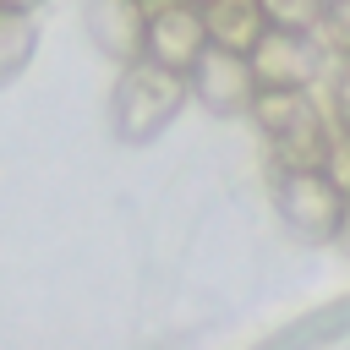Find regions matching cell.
I'll return each mask as SVG.
<instances>
[{
  "mask_svg": "<svg viewBox=\"0 0 350 350\" xmlns=\"http://www.w3.org/2000/svg\"><path fill=\"white\" fill-rule=\"evenodd\" d=\"M186 93H191V77L153 66V60H131V66H120L115 93H109V131L120 142H153L180 115Z\"/></svg>",
  "mask_w": 350,
  "mask_h": 350,
  "instance_id": "obj_1",
  "label": "cell"
},
{
  "mask_svg": "<svg viewBox=\"0 0 350 350\" xmlns=\"http://www.w3.org/2000/svg\"><path fill=\"white\" fill-rule=\"evenodd\" d=\"M252 120L262 126L279 170H323L328 164L334 131H328V120L306 88H257Z\"/></svg>",
  "mask_w": 350,
  "mask_h": 350,
  "instance_id": "obj_2",
  "label": "cell"
},
{
  "mask_svg": "<svg viewBox=\"0 0 350 350\" xmlns=\"http://www.w3.org/2000/svg\"><path fill=\"white\" fill-rule=\"evenodd\" d=\"M345 202L350 197L334 186L328 170H279V180H273V208H279L284 230L306 246H323L339 235Z\"/></svg>",
  "mask_w": 350,
  "mask_h": 350,
  "instance_id": "obj_3",
  "label": "cell"
},
{
  "mask_svg": "<svg viewBox=\"0 0 350 350\" xmlns=\"http://www.w3.org/2000/svg\"><path fill=\"white\" fill-rule=\"evenodd\" d=\"M208 55V22L197 5L186 0H164V5H148V38H142V60L153 66H170L180 77H191V66Z\"/></svg>",
  "mask_w": 350,
  "mask_h": 350,
  "instance_id": "obj_4",
  "label": "cell"
},
{
  "mask_svg": "<svg viewBox=\"0 0 350 350\" xmlns=\"http://www.w3.org/2000/svg\"><path fill=\"white\" fill-rule=\"evenodd\" d=\"M191 88L197 98L213 109V115H252L257 104V77H252V60L235 55V49H213L191 66Z\"/></svg>",
  "mask_w": 350,
  "mask_h": 350,
  "instance_id": "obj_5",
  "label": "cell"
},
{
  "mask_svg": "<svg viewBox=\"0 0 350 350\" xmlns=\"http://www.w3.org/2000/svg\"><path fill=\"white\" fill-rule=\"evenodd\" d=\"M246 60H252L257 88H306V82L317 77V66H323L312 33H279V27H268V33L252 44Z\"/></svg>",
  "mask_w": 350,
  "mask_h": 350,
  "instance_id": "obj_6",
  "label": "cell"
},
{
  "mask_svg": "<svg viewBox=\"0 0 350 350\" xmlns=\"http://www.w3.org/2000/svg\"><path fill=\"white\" fill-rule=\"evenodd\" d=\"M82 22H88V38L104 55H115L120 66L142 60V38H148V5L142 0H88Z\"/></svg>",
  "mask_w": 350,
  "mask_h": 350,
  "instance_id": "obj_7",
  "label": "cell"
},
{
  "mask_svg": "<svg viewBox=\"0 0 350 350\" xmlns=\"http://www.w3.org/2000/svg\"><path fill=\"white\" fill-rule=\"evenodd\" d=\"M208 22V44L213 49H235V55H252V44L268 33V16L257 0H213L202 11Z\"/></svg>",
  "mask_w": 350,
  "mask_h": 350,
  "instance_id": "obj_8",
  "label": "cell"
},
{
  "mask_svg": "<svg viewBox=\"0 0 350 350\" xmlns=\"http://www.w3.org/2000/svg\"><path fill=\"white\" fill-rule=\"evenodd\" d=\"M38 55V22L33 11H0V88H11Z\"/></svg>",
  "mask_w": 350,
  "mask_h": 350,
  "instance_id": "obj_9",
  "label": "cell"
},
{
  "mask_svg": "<svg viewBox=\"0 0 350 350\" xmlns=\"http://www.w3.org/2000/svg\"><path fill=\"white\" fill-rule=\"evenodd\" d=\"M257 5H262L268 27H279V33H312V27H323V11H328V0H257Z\"/></svg>",
  "mask_w": 350,
  "mask_h": 350,
  "instance_id": "obj_10",
  "label": "cell"
},
{
  "mask_svg": "<svg viewBox=\"0 0 350 350\" xmlns=\"http://www.w3.org/2000/svg\"><path fill=\"white\" fill-rule=\"evenodd\" d=\"M323 33H328V44L350 60V0H328V11H323Z\"/></svg>",
  "mask_w": 350,
  "mask_h": 350,
  "instance_id": "obj_11",
  "label": "cell"
},
{
  "mask_svg": "<svg viewBox=\"0 0 350 350\" xmlns=\"http://www.w3.org/2000/svg\"><path fill=\"white\" fill-rule=\"evenodd\" d=\"M328 175H334V186L350 197V137L345 131H334V148H328V164H323Z\"/></svg>",
  "mask_w": 350,
  "mask_h": 350,
  "instance_id": "obj_12",
  "label": "cell"
},
{
  "mask_svg": "<svg viewBox=\"0 0 350 350\" xmlns=\"http://www.w3.org/2000/svg\"><path fill=\"white\" fill-rule=\"evenodd\" d=\"M334 115H339V131L350 137V60H345L339 77H334Z\"/></svg>",
  "mask_w": 350,
  "mask_h": 350,
  "instance_id": "obj_13",
  "label": "cell"
},
{
  "mask_svg": "<svg viewBox=\"0 0 350 350\" xmlns=\"http://www.w3.org/2000/svg\"><path fill=\"white\" fill-rule=\"evenodd\" d=\"M334 246L350 257V202H345V219H339V235H334Z\"/></svg>",
  "mask_w": 350,
  "mask_h": 350,
  "instance_id": "obj_14",
  "label": "cell"
},
{
  "mask_svg": "<svg viewBox=\"0 0 350 350\" xmlns=\"http://www.w3.org/2000/svg\"><path fill=\"white\" fill-rule=\"evenodd\" d=\"M38 0H0V11H33Z\"/></svg>",
  "mask_w": 350,
  "mask_h": 350,
  "instance_id": "obj_15",
  "label": "cell"
},
{
  "mask_svg": "<svg viewBox=\"0 0 350 350\" xmlns=\"http://www.w3.org/2000/svg\"><path fill=\"white\" fill-rule=\"evenodd\" d=\"M186 5H197V11H208V5H213V0H186Z\"/></svg>",
  "mask_w": 350,
  "mask_h": 350,
  "instance_id": "obj_16",
  "label": "cell"
},
{
  "mask_svg": "<svg viewBox=\"0 0 350 350\" xmlns=\"http://www.w3.org/2000/svg\"><path fill=\"white\" fill-rule=\"evenodd\" d=\"M142 5H153V0H142Z\"/></svg>",
  "mask_w": 350,
  "mask_h": 350,
  "instance_id": "obj_17",
  "label": "cell"
}]
</instances>
